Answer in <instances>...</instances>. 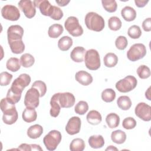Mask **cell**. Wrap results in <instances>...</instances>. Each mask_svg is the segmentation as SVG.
Returning a JSON list of instances; mask_svg holds the SVG:
<instances>
[{
  "instance_id": "6da1fadb",
  "label": "cell",
  "mask_w": 151,
  "mask_h": 151,
  "mask_svg": "<svg viewBox=\"0 0 151 151\" xmlns=\"http://www.w3.org/2000/svg\"><path fill=\"white\" fill-rule=\"evenodd\" d=\"M84 21L88 29L96 32L101 31L105 26L103 18L94 12H88L85 17Z\"/></svg>"
},
{
  "instance_id": "7a4b0ae2",
  "label": "cell",
  "mask_w": 151,
  "mask_h": 151,
  "mask_svg": "<svg viewBox=\"0 0 151 151\" xmlns=\"http://www.w3.org/2000/svg\"><path fill=\"white\" fill-rule=\"evenodd\" d=\"M84 62L86 67L90 70H98L101 65L99 52L94 49H90L86 52Z\"/></svg>"
},
{
  "instance_id": "3957f363",
  "label": "cell",
  "mask_w": 151,
  "mask_h": 151,
  "mask_svg": "<svg viewBox=\"0 0 151 151\" xmlns=\"http://www.w3.org/2000/svg\"><path fill=\"white\" fill-rule=\"evenodd\" d=\"M62 136L61 133L56 130H51L43 139V143L46 149L50 151L56 149L61 141Z\"/></svg>"
},
{
  "instance_id": "277c9868",
  "label": "cell",
  "mask_w": 151,
  "mask_h": 151,
  "mask_svg": "<svg viewBox=\"0 0 151 151\" xmlns=\"http://www.w3.org/2000/svg\"><path fill=\"white\" fill-rule=\"evenodd\" d=\"M31 82V77L27 74H21L12 82L9 90L14 94L21 95L24 89Z\"/></svg>"
},
{
  "instance_id": "5b68a950",
  "label": "cell",
  "mask_w": 151,
  "mask_h": 151,
  "mask_svg": "<svg viewBox=\"0 0 151 151\" xmlns=\"http://www.w3.org/2000/svg\"><path fill=\"white\" fill-rule=\"evenodd\" d=\"M64 27L68 33L73 37H79L83 33V29L76 17H68L64 22Z\"/></svg>"
},
{
  "instance_id": "8992f818",
  "label": "cell",
  "mask_w": 151,
  "mask_h": 151,
  "mask_svg": "<svg viewBox=\"0 0 151 151\" xmlns=\"http://www.w3.org/2000/svg\"><path fill=\"white\" fill-rule=\"evenodd\" d=\"M137 79L133 76H127L116 83V89L121 93H127L136 88Z\"/></svg>"
},
{
  "instance_id": "52a82bcc",
  "label": "cell",
  "mask_w": 151,
  "mask_h": 151,
  "mask_svg": "<svg viewBox=\"0 0 151 151\" xmlns=\"http://www.w3.org/2000/svg\"><path fill=\"white\" fill-rule=\"evenodd\" d=\"M146 54V48L144 44L137 43L132 45L127 52V57L131 61H136L143 58Z\"/></svg>"
},
{
  "instance_id": "ba28073f",
  "label": "cell",
  "mask_w": 151,
  "mask_h": 151,
  "mask_svg": "<svg viewBox=\"0 0 151 151\" xmlns=\"http://www.w3.org/2000/svg\"><path fill=\"white\" fill-rule=\"evenodd\" d=\"M40 94L38 90L34 88H30L26 93L24 97V105L28 107L37 108L39 105Z\"/></svg>"
},
{
  "instance_id": "9c48e42d",
  "label": "cell",
  "mask_w": 151,
  "mask_h": 151,
  "mask_svg": "<svg viewBox=\"0 0 151 151\" xmlns=\"http://www.w3.org/2000/svg\"><path fill=\"white\" fill-rule=\"evenodd\" d=\"M1 15L6 20L15 21L20 18V12L17 7L12 5H5L1 9Z\"/></svg>"
},
{
  "instance_id": "30bf717a",
  "label": "cell",
  "mask_w": 151,
  "mask_h": 151,
  "mask_svg": "<svg viewBox=\"0 0 151 151\" xmlns=\"http://www.w3.org/2000/svg\"><path fill=\"white\" fill-rule=\"evenodd\" d=\"M134 113L139 118L143 121L149 122L151 120V107L144 102H140L137 104Z\"/></svg>"
},
{
  "instance_id": "8fae6325",
  "label": "cell",
  "mask_w": 151,
  "mask_h": 151,
  "mask_svg": "<svg viewBox=\"0 0 151 151\" xmlns=\"http://www.w3.org/2000/svg\"><path fill=\"white\" fill-rule=\"evenodd\" d=\"M18 6L28 18H33L36 14L35 6L33 1L30 0H21L18 2Z\"/></svg>"
},
{
  "instance_id": "7c38bea8",
  "label": "cell",
  "mask_w": 151,
  "mask_h": 151,
  "mask_svg": "<svg viewBox=\"0 0 151 151\" xmlns=\"http://www.w3.org/2000/svg\"><path fill=\"white\" fill-rule=\"evenodd\" d=\"M24 29L19 25H12L8 27L7 30L8 41L22 40L24 35Z\"/></svg>"
},
{
  "instance_id": "4fadbf2b",
  "label": "cell",
  "mask_w": 151,
  "mask_h": 151,
  "mask_svg": "<svg viewBox=\"0 0 151 151\" xmlns=\"http://www.w3.org/2000/svg\"><path fill=\"white\" fill-rule=\"evenodd\" d=\"M81 120L77 116L71 117L65 126L66 132L70 135H74L80 132L81 129Z\"/></svg>"
},
{
  "instance_id": "5bb4252c",
  "label": "cell",
  "mask_w": 151,
  "mask_h": 151,
  "mask_svg": "<svg viewBox=\"0 0 151 151\" xmlns=\"http://www.w3.org/2000/svg\"><path fill=\"white\" fill-rule=\"evenodd\" d=\"M74 96L69 92L58 93V102L61 108H70L75 103Z\"/></svg>"
},
{
  "instance_id": "9a60e30c",
  "label": "cell",
  "mask_w": 151,
  "mask_h": 151,
  "mask_svg": "<svg viewBox=\"0 0 151 151\" xmlns=\"http://www.w3.org/2000/svg\"><path fill=\"white\" fill-rule=\"evenodd\" d=\"M35 7L39 8L41 13L45 16H48L50 17L51 15L54 6L51 5L50 2L47 0H35L33 1Z\"/></svg>"
},
{
  "instance_id": "2e32d148",
  "label": "cell",
  "mask_w": 151,
  "mask_h": 151,
  "mask_svg": "<svg viewBox=\"0 0 151 151\" xmlns=\"http://www.w3.org/2000/svg\"><path fill=\"white\" fill-rule=\"evenodd\" d=\"M3 112L2 120L6 124H12L18 119V114L15 106L5 110Z\"/></svg>"
},
{
  "instance_id": "e0dca14e",
  "label": "cell",
  "mask_w": 151,
  "mask_h": 151,
  "mask_svg": "<svg viewBox=\"0 0 151 151\" xmlns=\"http://www.w3.org/2000/svg\"><path fill=\"white\" fill-rule=\"evenodd\" d=\"M75 78L77 81L83 86H88L93 82V77L88 72L81 70L76 73Z\"/></svg>"
},
{
  "instance_id": "ac0fdd59",
  "label": "cell",
  "mask_w": 151,
  "mask_h": 151,
  "mask_svg": "<svg viewBox=\"0 0 151 151\" xmlns=\"http://www.w3.org/2000/svg\"><path fill=\"white\" fill-rule=\"evenodd\" d=\"M50 115L54 117H57L60 114V110L61 108L58 102V93L54 94L52 96L50 100Z\"/></svg>"
},
{
  "instance_id": "d6986e66",
  "label": "cell",
  "mask_w": 151,
  "mask_h": 151,
  "mask_svg": "<svg viewBox=\"0 0 151 151\" xmlns=\"http://www.w3.org/2000/svg\"><path fill=\"white\" fill-rule=\"evenodd\" d=\"M86 50L83 47H76L73 48L70 54V57L73 61L76 63H81L84 60Z\"/></svg>"
},
{
  "instance_id": "ffe728a7",
  "label": "cell",
  "mask_w": 151,
  "mask_h": 151,
  "mask_svg": "<svg viewBox=\"0 0 151 151\" xmlns=\"http://www.w3.org/2000/svg\"><path fill=\"white\" fill-rule=\"evenodd\" d=\"M22 117L25 122L31 123L36 120L37 113L34 108L26 107L22 112Z\"/></svg>"
},
{
  "instance_id": "44dd1931",
  "label": "cell",
  "mask_w": 151,
  "mask_h": 151,
  "mask_svg": "<svg viewBox=\"0 0 151 151\" xmlns=\"http://www.w3.org/2000/svg\"><path fill=\"white\" fill-rule=\"evenodd\" d=\"M121 15L125 21L130 22L134 20L136 18V12L133 8L129 6H126L122 9Z\"/></svg>"
},
{
  "instance_id": "7402d4cb",
  "label": "cell",
  "mask_w": 151,
  "mask_h": 151,
  "mask_svg": "<svg viewBox=\"0 0 151 151\" xmlns=\"http://www.w3.org/2000/svg\"><path fill=\"white\" fill-rule=\"evenodd\" d=\"M88 144L91 148L99 149L104 145V140L101 135H92L88 139Z\"/></svg>"
},
{
  "instance_id": "603a6c76",
  "label": "cell",
  "mask_w": 151,
  "mask_h": 151,
  "mask_svg": "<svg viewBox=\"0 0 151 151\" xmlns=\"http://www.w3.org/2000/svg\"><path fill=\"white\" fill-rule=\"evenodd\" d=\"M43 133L42 127L38 124H34L30 126L27 130L28 136L33 139H37L41 136Z\"/></svg>"
},
{
  "instance_id": "cb8c5ba5",
  "label": "cell",
  "mask_w": 151,
  "mask_h": 151,
  "mask_svg": "<svg viewBox=\"0 0 151 151\" xmlns=\"http://www.w3.org/2000/svg\"><path fill=\"white\" fill-rule=\"evenodd\" d=\"M87 122L92 125H97L100 124L102 120L101 114L97 110L90 111L86 116Z\"/></svg>"
},
{
  "instance_id": "d4e9b609",
  "label": "cell",
  "mask_w": 151,
  "mask_h": 151,
  "mask_svg": "<svg viewBox=\"0 0 151 151\" xmlns=\"http://www.w3.org/2000/svg\"><path fill=\"white\" fill-rule=\"evenodd\" d=\"M63 27L59 24H54L51 25L48 30V34L50 38H57L59 37L63 32Z\"/></svg>"
},
{
  "instance_id": "484cf974",
  "label": "cell",
  "mask_w": 151,
  "mask_h": 151,
  "mask_svg": "<svg viewBox=\"0 0 151 151\" xmlns=\"http://www.w3.org/2000/svg\"><path fill=\"white\" fill-rule=\"evenodd\" d=\"M11 51L16 54H21L25 50V45L22 40L8 42Z\"/></svg>"
},
{
  "instance_id": "4316f807",
  "label": "cell",
  "mask_w": 151,
  "mask_h": 151,
  "mask_svg": "<svg viewBox=\"0 0 151 151\" xmlns=\"http://www.w3.org/2000/svg\"><path fill=\"white\" fill-rule=\"evenodd\" d=\"M106 122L107 125L110 129L117 127L120 123V117L114 113H110L107 115L106 117Z\"/></svg>"
},
{
  "instance_id": "83f0119b",
  "label": "cell",
  "mask_w": 151,
  "mask_h": 151,
  "mask_svg": "<svg viewBox=\"0 0 151 151\" xmlns=\"http://www.w3.org/2000/svg\"><path fill=\"white\" fill-rule=\"evenodd\" d=\"M111 140L116 144H122L126 140V134L121 130H116L111 134Z\"/></svg>"
},
{
  "instance_id": "f1b7e54d",
  "label": "cell",
  "mask_w": 151,
  "mask_h": 151,
  "mask_svg": "<svg viewBox=\"0 0 151 151\" xmlns=\"http://www.w3.org/2000/svg\"><path fill=\"white\" fill-rule=\"evenodd\" d=\"M73 45V40L69 36H63L58 41V47L63 51L68 50Z\"/></svg>"
},
{
  "instance_id": "f546056e",
  "label": "cell",
  "mask_w": 151,
  "mask_h": 151,
  "mask_svg": "<svg viewBox=\"0 0 151 151\" xmlns=\"http://www.w3.org/2000/svg\"><path fill=\"white\" fill-rule=\"evenodd\" d=\"M104 64L107 67H113L118 63V57L117 56L112 52L107 53L104 57Z\"/></svg>"
},
{
  "instance_id": "4dcf8cb0",
  "label": "cell",
  "mask_w": 151,
  "mask_h": 151,
  "mask_svg": "<svg viewBox=\"0 0 151 151\" xmlns=\"http://www.w3.org/2000/svg\"><path fill=\"white\" fill-rule=\"evenodd\" d=\"M21 61L16 57L9 58L6 63V68L12 72H16L21 68Z\"/></svg>"
},
{
  "instance_id": "1f68e13d",
  "label": "cell",
  "mask_w": 151,
  "mask_h": 151,
  "mask_svg": "<svg viewBox=\"0 0 151 151\" xmlns=\"http://www.w3.org/2000/svg\"><path fill=\"white\" fill-rule=\"evenodd\" d=\"M118 107L123 110H127L132 106V101L129 97L127 96H122L117 100Z\"/></svg>"
},
{
  "instance_id": "d6a6232c",
  "label": "cell",
  "mask_w": 151,
  "mask_h": 151,
  "mask_svg": "<svg viewBox=\"0 0 151 151\" xmlns=\"http://www.w3.org/2000/svg\"><path fill=\"white\" fill-rule=\"evenodd\" d=\"M84 141L80 138L74 139L70 144V149L71 151H83L85 149Z\"/></svg>"
},
{
  "instance_id": "836d02e7",
  "label": "cell",
  "mask_w": 151,
  "mask_h": 151,
  "mask_svg": "<svg viewBox=\"0 0 151 151\" xmlns=\"http://www.w3.org/2000/svg\"><path fill=\"white\" fill-rule=\"evenodd\" d=\"M21 65L25 68H28L33 65L35 63L34 57L29 53H25L21 55L20 58Z\"/></svg>"
},
{
  "instance_id": "e575fe53",
  "label": "cell",
  "mask_w": 151,
  "mask_h": 151,
  "mask_svg": "<svg viewBox=\"0 0 151 151\" xmlns=\"http://www.w3.org/2000/svg\"><path fill=\"white\" fill-rule=\"evenodd\" d=\"M116 98V93L112 88H106L101 93V99L106 103L113 101Z\"/></svg>"
},
{
  "instance_id": "d590c367",
  "label": "cell",
  "mask_w": 151,
  "mask_h": 151,
  "mask_svg": "<svg viewBox=\"0 0 151 151\" xmlns=\"http://www.w3.org/2000/svg\"><path fill=\"white\" fill-rule=\"evenodd\" d=\"M122 21L119 18L113 16L111 17L108 21L109 28L112 31H118L122 27Z\"/></svg>"
},
{
  "instance_id": "8d00e7d4",
  "label": "cell",
  "mask_w": 151,
  "mask_h": 151,
  "mask_svg": "<svg viewBox=\"0 0 151 151\" xmlns=\"http://www.w3.org/2000/svg\"><path fill=\"white\" fill-rule=\"evenodd\" d=\"M101 4L104 9L110 13L114 12L117 8V4L114 0H103Z\"/></svg>"
},
{
  "instance_id": "74e56055",
  "label": "cell",
  "mask_w": 151,
  "mask_h": 151,
  "mask_svg": "<svg viewBox=\"0 0 151 151\" xmlns=\"http://www.w3.org/2000/svg\"><path fill=\"white\" fill-rule=\"evenodd\" d=\"M127 34L131 38L137 39L141 36L142 31L138 25H133L129 28Z\"/></svg>"
},
{
  "instance_id": "f35d334b",
  "label": "cell",
  "mask_w": 151,
  "mask_h": 151,
  "mask_svg": "<svg viewBox=\"0 0 151 151\" xmlns=\"http://www.w3.org/2000/svg\"><path fill=\"white\" fill-rule=\"evenodd\" d=\"M88 110V103L85 101H80L76 105L74 108V111L76 113L83 115Z\"/></svg>"
},
{
  "instance_id": "ab89813d",
  "label": "cell",
  "mask_w": 151,
  "mask_h": 151,
  "mask_svg": "<svg viewBox=\"0 0 151 151\" xmlns=\"http://www.w3.org/2000/svg\"><path fill=\"white\" fill-rule=\"evenodd\" d=\"M136 71L138 76L142 79L147 78L150 76V70L145 65H140L137 68Z\"/></svg>"
},
{
  "instance_id": "60d3db41",
  "label": "cell",
  "mask_w": 151,
  "mask_h": 151,
  "mask_svg": "<svg viewBox=\"0 0 151 151\" xmlns=\"http://www.w3.org/2000/svg\"><path fill=\"white\" fill-rule=\"evenodd\" d=\"M31 87H34L38 90V91L40 94V97H43L47 92L46 84L44 81H41V80H37V81H34L33 83V84H32Z\"/></svg>"
},
{
  "instance_id": "b9f144b4",
  "label": "cell",
  "mask_w": 151,
  "mask_h": 151,
  "mask_svg": "<svg viewBox=\"0 0 151 151\" xmlns=\"http://www.w3.org/2000/svg\"><path fill=\"white\" fill-rule=\"evenodd\" d=\"M17 150H26V151H31V150H40V151H42V149L41 147V146L39 145L22 143L18 146Z\"/></svg>"
},
{
  "instance_id": "7bdbcfd3",
  "label": "cell",
  "mask_w": 151,
  "mask_h": 151,
  "mask_svg": "<svg viewBox=\"0 0 151 151\" xmlns=\"http://www.w3.org/2000/svg\"><path fill=\"white\" fill-rule=\"evenodd\" d=\"M128 45V41L126 37L119 36L115 41V45L116 48L120 50H124Z\"/></svg>"
},
{
  "instance_id": "ee69618b",
  "label": "cell",
  "mask_w": 151,
  "mask_h": 151,
  "mask_svg": "<svg viewBox=\"0 0 151 151\" xmlns=\"http://www.w3.org/2000/svg\"><path fill=\"white\" fill-rule=\"evenodd\" d=\"M12 78V75L6 71H4L0 74V84L1 86H8Z\"/></svg>"
},
{
  "instance_id": "f6af8a7d",
  "label": "cell",
  "mask_w": 151,
  "mask_h": 151,
  "mask_svg": "<svg viewBox=\"0 0 151 151\" xmlns=\"http://www.w3.org/2000/svg\"><path fill=\"white\" fill-rule=\"evenodd\" d=\"M136 126V121L132 117H128L125 118L122 122V126L123 128L127 130L133 129Z\"/></svg>"
},
{
  "instance_id": "bcb514c9",
  "label": "cell",
  "mask_w": 151,
  "mask_h": 151,
  "mask_svg": "<svg viewBox=\"0 0 151 151\" xmlns=\"http://www.w3.org/2000/svg\"><path fill=\"white\" fill-rule=\"evenodd\" d=\"M21 95H17L14 93H13L9 89L8 90L7 94H6V99L7 100L11 103L12 104H15V103H17L21 99Z\"/></svg>"
},
{
  "instance_id": "7dc6e473",
  "label": "cell",
  "mask_w": 151,
  "mask_h": 151,
  "mask_svg": "<svg viewBox=\"0 0 151 151\" xmlns=\"http://www.w3.org/2000/svg\"><path fill=\"white\" fill-rule=\"evenodd\" d=\"M63 17V11L58 7L56 6H54V9L50 18L53 19L54 20L58 21L61 19Z\"/></svg>"
},
{
  "instance_id": "c3c4849f",
  "label": "cell",
  "mask_w": 151,
  "mask_h": 151,
  "mask_svg": "<svg viewBox=\"0 0 151 151\" xmlns=\"http://www.w3.org/2000/svg\"><path fill=\"white\" fill-rule=\"evenodd\" d=\"M142 28L145 31L149 32L151 31V18L145 19L142 23Z\"/></svg>"
},
{
  "instance_id": "681fc988",
  "label": "cell",
  "mask_w": 151,
  "mask_h": 151,
  "mask_svg": "<svg viewBox=\"0 0 151 151\" xmlns=\"http://www.w3.org/2000/svg\"><path fill=\"white\" fill-rule=\"evenodd\" d=\"M148 2H149L148 0H135L134 1V3L136 6L139 8L144 7L148 3Z\"/></svg>"
},
{
  "instance_id": "f907efd6",
  "label": "cell",
  "mask_w": 151,
  "mask_h": 151,
  "mask_svg": "<svg viewBox=\"0 0 151 151\" xmlns=\"http://www.w3.org/2000/svg\"><path fill=\"white\" fill-rule=\"evenodd\" d=\"M55 2L57 4H58L59 6H64L70 2V1H55Z\"/></svg>"
},
{
  "instance_id": "816d5d0a",
  "label": "cell",
  "mask_w": 151,
  "mask_h": 151,
  "mask_svg": "<svg viewBox=\"0 0 151 151\" xmlns=\"http://www.w3.org/2000/svg\"><path fill=\"white\" fill-rule=\"evenodd\" d=\"M145 97L149 100H151V97H150V87H149L147 91H146L145 92Z\"/></svg>"
},
{
  "instance_id": "f5cc1de1",
  "label": "cell",
  "mask_w": 151,
  "mask_h": 151,
  "mask_svg": "<svg viewBox=\"0 0 151 151\" xmlns=\"http://www.w3.org/2000/svg\"><path fill=\"white\" fill-rule=\"evenodd\" d=\"M106 150H116V151H117V150H118V149L116 148V147H114V146L110 145V146H109V147H107L106 149Z\"/></svg>"
}]
</instances>
